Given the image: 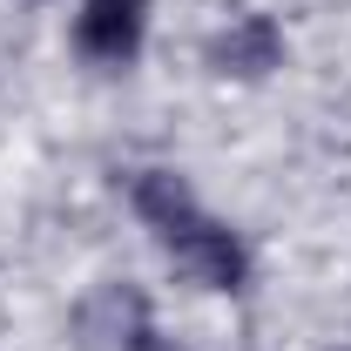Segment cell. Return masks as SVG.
I'll use <instances>...</instances> for the list:
<instances>
[{"label": "cell", "instance_id": "1", "mask_svg": "<svg viewBox=\"0 0 351 351\" xmlns=\"http://www.w3.org/2000/svg\"><path fill=\"white\" fill-rule=\"evenodd\" d=\"M75 331H82L95 351H149V311H142V291H129V284L95 291V298L75 311Z\"/></svg>", "mask_w": 351, "mask_h": 351}, {"label": "cell", "instance_id": "2", "mask_svg": "<svg viewBox=\"0 0 351 351\" xmlns=\"http://www.w3.org/2000/svg\"><path fill=\"white\" fill-rule=\"evenodd\" d=\"M162 243L176 250V263H182L196 284H210V291H237V284H243V250H237V237L217 230V223L189 217L176 237H162Z\"/></svg>", "mask_w": 351, "mask_h": 351}, {"label": "cell", "instance_id": "3", "mask_svg": "<svg viewBox=\"0 0 351 351\" xmlns=\"http://www.w3.org/2000/svg\"><path fill=\"white\" fill-rule=\"evenodd\" d=\"M75 41L95 61H129L142 47V0H82Z\"/></svg>", "mask_w": 351, "mask_h": 351}, {"label": "cell", "instance_id": "4", "mask_svg": "<svg viewBox=\"0 0 351 351\" xmlns=\"http://www.w3.org/2000/svg\"><path fill=\"white\" fill-rule=\"evenodd\" d=\"M277 61H284V34H277L263 14L237 21L230 34L210 41V68H217V75H243V82H257V75H270Z\"/></svg>", "mask_w": 351, "mask_h": 351}, {"label": "cell", "instance_id": "5", "mask_svg": "<svg viewBox=\"0 0 351 351\" xmlns=\"http://www.w3.org/2000/svg\"><path fill=\"white\" fill-rule=\"evenodd\" d=\"M135 210H142V217L156 223L162 237H176L182 223L196 217V196L182 189V176H169V169H149L142 182H135Z\"/></svg>", "mask_w": 351, "mask_h": 351}]
</instances>
